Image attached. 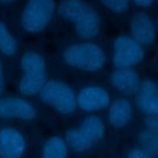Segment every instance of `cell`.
<instances>
[{
	"instance_id": "1",
	"label": "cell",
	"mask_w": 158,
	"mask_h": 158,
	"mask_svg": "<svg viewBox=\"0 0 158 158\" xmlns=\"http://www.w3.org/2000/svg\"><path fill=\"white\" fill-rule=\"evenodd\" d=\"M59 16L72 22L74 32L81 41L96 38L101 30V19L99 12L84 0H60L57 5Z\"/></svg>"
},
{
	"instance_id": "2",
	"label": "cell",
	"mask_w": 158,
	"mask_h": 158,
	"mask_svg": "<svg viewBox=\"0 0 158 158\" xmlns=\"http://www.w3.org/2000/svg\"><path fill=\"white\" fill-rule=\"evenodd\" d=\"M106 133V125L102 117L96 114L86 115L77 126L65 131L64 139L69 151L81 154L96 146Z\"/></svg>"
},
{
	"instance_id": "3",
	"label": "cell",
	"mask_w": 158,
	"mask_h": 158,
	"mask_svg": "<svg viewBox=\"0 0 158 158\" xmlns=\"http://www.w3.org/2000/svg\"><path fill=\"white\" fill-rule=\"evenodd\" d=\"M63 60L70 68L96 73L105 67L106 53L100 44L93 41H80L64 48Z\"/></svg>"
},
{
	"instance_id": "4",
	"label": "cell",
	"mask_w": 158,
	"mask_h": 158,
	"mask_svg": "<svg viewBox=\"0 0 158 158\" xmlns=\"http://www.w3.org/2000/svg\"><path fill=\"white\" fill-rule=\"evenodd\" d=\"M21 77L19 91L23 96L38 95L47 79V64L44 57L37 51H26L20 58Z\"/></svg>"
},
{
	"instance_id": "5",
	"label": "cell",
	"mask_w": 158,
	"mask_h": 158,
	"mask_svg": "<svg viewBox=\"0 0 158 158\" xmlns=\"http://www.w3.org/2000/svg\"><path fill=\"white\" fill-rule=\"evenodd\" d=\"M38 95L42 102L52 107L59 115L70 116L78 110L77 93L73 86L63 80L48 79Z\"/></svg>"
},
{
	"instance_id": "6",
	"label": "cell",
	"mask_w": 158,
	"mask_h": 158,
	"mask_svg": "<svg viewBox=\"0 0 158 158\" xmlns=\"http://www.w3.org/2000/svg\"><path fill=\"white\" fill-rule=\"evenodd\" d=\"M56 11V0H27L21 12V26L27 33H40L51 23Z\"/></svg>"
},
{
	"instance_id": "7",
	"label": "cell",
	"mask_w": 158,
	"mask_h": 158,
	"mask_svg": "<svg viewBox=\"0 0 158 158\" xmlns=\"http://www.w3.org/2000/svg\"><path fill=\"white\" fill-rule=\"evenodd\" d=\"M111 60L115 68H135L144 59V47L130 35H118L111 46Z\"/></svg>"
},
{
	"instance_id": "8",
	"label": "cell",
	"mask_w": 158,
	"mask_h": 158,
	"mask_svg": "<svg viewBox=\"0 0 158 158\" xmlns=\"http://www.w3.org/2000/svg\"><path fill=\"white\" fill-rule=\"evenodd\" d=\"M110 104V93L100 85H85L77 93V107L88 115L102 111L107 109Z\"/></svg>"
},
{
	"instance_id": "9",
	"label": "cell",
	"mask_w": 158,
	"mask_h": 158,
	"mask_svg": "<svg viewBox=\"0 0 158 158\" xmlns=\"http://www.w3.org/2000/svg\"><path fill=\"white\" fill-rule=\"evenodd\" d=\"M37 116L32 102L20 96L0 98V118L31 121Z\"/></svg>"
},
{
	"instance_id": "10",
	"label": "cell",
	"mask_w": 158,
	"mask_h": 158,
	"mask_svg": "<svg viewBox=\"0 0 158 158\" xmlns=\"http://www.w3.org/2000/svg\"><path fill=\"white\" fill-rule=\"evenodd\" d=\"M130 36L143 47L154 43L157 37V27L152 16L146 11H137L130 20Z\"/></svg>"
},
{
	"instance_id": "11",
	"label": "cell",
	"mask_w": 158,
	"mask_h": 158,
	"mask_svg": "<svg viewBox=\"0 0 158 158\" xmlns=\"http://www.w3.org/2000/svg\"><path fill=\"white\" fill-rule=\"evenodd\" d=\"M23 133L11 126L0 128V158H22L26 152Z\"/></svg>"
},
{
	"instance_id": "12",
	"label": "cell",
	"mask_w": 158,
	"mask_h": 158,
	"mask_svg": "<svg viewBox=\"0 0 158 158\" xmlns=\"http://www.w3.org/2000/svg\"><path fill=\"white\" fill-rule=\"evenodd\" d=\"M135 105L146 116L158 115V84L153 79H143L135 95Z\"/></svg>"
},
{
	"instance_id": "13",
	"label": "cell",
	"mask_w": 158,
	"mask_h": 158,
	"mask_svg": "<svg viewBox=\"0 0 158 158\" xmlns=\"http://www.w3.org/2000/svg\"><path fill=\"white\" fill-rule=\"evenodd\" d=\"M141 81L138 72L133 68H115L110 75L112 88L125 96H135Z\"/></svg>"
},
{
	"instance_id": "14",
	"label": "cell",
	"mask_w": 158,
	"mask_h": 158,
	"mask_svg": "<svg viewBox=\"0 0 158 158\" xmlns=\"http://www.w3.org/2000/svg\"><path fill=\"white\" fill-rule=\"evenodd\" d=\"M133 117V104L132 101L126 98H117L111 101L110 106L107 107V121L112 128L121 130L126 127Z\"/></svg>"
},
{
	"instance_id": "15",
	"label": "cell",
	"mask_w": 158,
	"mask_h": 158,
	"mask_svg": "<svg viewBox=\"0 0 158 158\" xmlns=\"http://www.w3.org/2000/svg\"><path fill=\"white\" fill-rule=\"evenodd\" d=\"M69 148L62 136H51L47 138L41 149V158H68Z\"/></svg>"
},
{
	"instance_id": "16",
	"label": "cell",
	"mask_w": 158,
	"mask_h": 158,
	"mask_svg": "<svg viewBox=\"0 0 158 158\" xmlns=\"http://www.w3.org/2000/svg\"><path fill=\"white\" fill-rule=\"evenodd\" d=\"M138 147L152 157H158V133L151 130H142L137 136Z\"/></svg>"
},
{
	"instance_id": "17",
	"label": "cell",
	"mask_w": 158,
	"mask_h": 158,
	"mask_svg": "<svg viewBox=\"0 0 158 158\" xmlns=\"http://www.w3.org/2000/svg\"><path fill=\"white\" fill-rule=\"evenodd\" d=\"M17 52V41L7 28V26L0 21V53L6 57H12Z\"/></svg>"
},
{
	"instance_id": "18",
	"label": "cell",
	"mask_w": 158,
	"mask_h": 158,
	"mask_svg": "<svg viewBox=\"0 0 158 158\" xmlns=\"http://www.w3.org/2000/svg\"><path fill=\"white\" fill-rule=\"evenodd\" d=\"M101 5L114 12V14H125L131 5V0H99Z\"/></svg>"
},
{
	"instance_id": "19",
	"label": "cell",
	"mask_w": 158,
	"mask_h": 158,
	"mask_svg": "<svg viewBox=\"0 0 158 158\" xmlns=\"http://www.w3.org/2000/svg\"><path fill=\"white\" fill-rule=\"evenodd\" d=\"M126 158H154V157H152L139 147H133L127 152Z\"/></svg>"
},
{
	"instance_id": "20",
	"label": "cell",
	"mask_w": 158,
	"mask_h": 158,
	"mask_svg": "<svg viewBox=\"0 0 158 158\" xmlns=\"http://www.w3.org/2000/svg\"><path fill=\"white\" fill-rule=\"evenodd\" d=\"M144 128L158 133V115L146 116V118H144Z\"/></svg>"
},
{
	"instance_id": "21",
	"label": "cell",
	"mask_w": 158,
	"mask_h": 158,
	"mask_svg": "<svg viewBox=\"0 0 158 158\" xmlns=\"http://www.w3.org/2000/svg\"><path fill=\"white\" fill-rule=\"evenodd\" d=\"M156 0H131V2H133V5H136L139 9H148L154 4Z\"/></svg>"
},
{
	"instance_id": "22",
	"label": "cell",
	"mask_w": 158,
	"mask_h": 158,
	"mask_svg": "<svg viewBox=\"0 0 158 158\" xmlns=\"http://www.w3.org/2000/svg\"><path fill=\"white\" fill-rule=\"evenodd\" d=\"M5 74H4V65H2V62L0 60V98L1 95L4 94V90H5Z\"/></svg>"
},
{
	"instance_id": "23",
	"label": "cell",
	"mask_w": 158,
	"mask_h": 158,
	"mask_svg": "<svg viewBox=\"0 0 158 158\" xmlns=\"http://www.w3.org/2000/svg\"><path fill=\"white\" fill-rule=\"evenodd\" d=\"M12 1H15V0H0V2H2V4H9V2H12Z\"/></svg>"
}]
</instances>
